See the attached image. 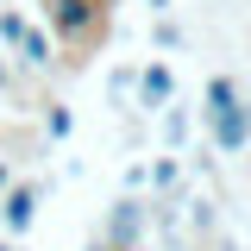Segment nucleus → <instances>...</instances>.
<instances>
[{
	"label": "nucleus",
	"mask_w": 251,
	"mask_h": 251,
	"mask_svg": "<svg viewBox=\"0 0 251 251\" xmlns=\"http://www.w3.org/2000/svg\"><path fill=\"white\" fill-rule=\"evenodd\" d=\"M201 126H207L214 157H245L251 151V113H245V94H239L232 75H207V88H201Z\"/></svg>",
	"instance_id": "f257e3e1"
},
{
	"label": "nucleus",
	"mask_w": 251,
	"mask_h": 251,
	"mask_svg": "<svg viewBox=\"0 0 251 251\" xmlns=\"http://www.w3.org/2000/svg\"><path fill=\"white\" fill-rule=\"evenodd\" d=\"M94 239H100L107 251H138V245H151V195H113Z\"/></svg>",
	"instance_id": "f03ea898"
},
{
	"label": "nucleus",
	"mask_w": 251,
	"mask_h": 251,
	"mask_svg": "<svg viewBox=\"0 0 251 251\" xmlns=\"http://www.w3.org/2000/svg\"><path fill=\"white\" fill-rule=\"evenodd\" d=\"M100 25H107V13H100L94 0H50V6H44V31L57 38L63 50L94 44V38H100Z\"/></svg>",
	"instance_id": "7ed1b4c3"
},
{
	"label": "nucleus",
	"mask_w": 251,
	"mask_h": 251,
	"mask_svg": "<svg viewBox=\"0 0 251 251\" xmlns=\"http://www.w3.org/2000/svg\"><path fill=\"white\" fill-rule=\"evenodd\" d=\"M44 195H50V182H19L0 195V239H25L31 226H38V207H44Z\"/></svg>",
	"instance_id": "20e7f679"
},
{
	"label": "nucleus",
	"mask_w": 251,
	"mask_h": 251,
	"mask_svg": "<svg viewBox=\"0 0 251 251\" xmlns=\"http://www.w3.org/2000/svg\"><path fill=\"white\" fill-rule=\"evenodd\" d=\"M176 100V69L163 57H151V63H138V94H132V113H145V120H157L163 107Z\"/></svg>",
	"instance_id": "39448f33"
},
{
	"label": "nucleus",
	"mask_w": 251,
	"mask_h": 251,
	"mask_svg": "<svg viewBox=\"0 0 251 251\" xmlns=\"http://www.w3.org/2000/svg\"><path fill=\"white\" fill-rule=\"evenodd\" d=\"M6 63H13L19 75H50V69H57V38H50V31L31 19V25H25V38L13 44V57H6Z\"/></svg>",
	"instance_id": "423d86ee"
},
{
	"label": "nucleus",
	"mask_w": 251,
	"mask_h": 251,
	"mask_svg": "<svg viewBox=\"0 0 251 251\" xmlns=\"http://www.w3.org/2000/svg\"><path fill=\"white\" fill-rule=\"evenodd\" d=\"M145 170H151V195H157V201H176V195L188 188V170H182V157H176V151H157Z\"/></svg>",
	"instance_id": "0eeeda50"
},
{
	"label": "nucleus",
	"mask_w": 251,
	"mask_h": 251,
	"mask_svg": "<svg viewBox=\"0 0 251 251\" xmlns=\"http://www.w3.org/2000/svg\"><path fill=\"white\" fill-rule=\"evenodd\" d=\"M157 138H163V151H188V138H195V113H188L182 100H170L163 113H157Z\"/></svg>",
	"instance_id": "6e6552de"
},
{
	"label": "nucleus",
	"mask_w": 251,
	"mask_h": 251,
	"mask_svg": "<svg viewBox=\"0 0 251 251\" xmlns=\"http://www.w3.org/2000/svg\"><path fill=\"white\" fill-rule=\"evenodd\" d=\"M132 94H138V69L132 63H113L107 69V107L113 113H132Z\"/></svg>",
	"instance_id": "1a4fd4ad"
},
{
	"label": "nucleus",
	"mask_w": 251,
	"mask_h": 251,
	"mask_svg": "<svg viewBox=\"0 0 251 251\" xmlns=\"http://www.w3.org/2000/svg\"><path fill=\"white\" fill-rule=\"evenodd\" d=\"M38 126H44V138H50V145H63V138L75 132V113H69V100H44Z\"/></svg>",
	"instance_id": "9d476101"
},
{
	"label": "nucleus",
	"mask_w": 251,
	"mask_h": 251,
	"mask_svg": "<svg viewBox=\"0 0 251 251\" xmlns=\"http://www.w3.org/2000/svg\"><path fill=\"white\" fill-rule=\"evenodd\" d=\"M25 25H31V13L19 6V0H13V6H0V50H6V57H13V44L25 38Z\"/></svg>",
	"instance_id": "9b49d317"
},
{
	"label": "nucleus",
	"mask_w": 251,
	"mask_h": 251,
	"mask_svg": "<svg viewBox=\"0 0 251 251\" xmlns=\"http://www.w3.org/2000/svg\"><path fill=\"white\" fill-rule=\"evenodd\" d=\"M151 44H157V50H182L188 38H182V25H176V19L163 13V19H151Z\"/></svg>",
	"instance_id": "f8f14e48"
},
{
	"label": "nucleus",
	"mask_w": 251,
	"mask_h": 251,
	"mask_svg": "<svg viewBox=\"0 0 251 251\" xmlns=\"http://www.w3.org/2000/svg\"><path fill=\"white\" fill-rule=\"evenodd\" d=\"M145 188H151V170H145V163L132 157V163L120 170V195H145Z\"/></svg>",
	"instance_id": "ddd939ff"
},
{
	"label": "nucleus",
	"mask_w": 251,
	"mask_h": 251,
	"mask_svg": "<svg viewBox=\"0 0 251 251\" xmlns=\"http://www.w3.org/2000/svg\"><path fill=\"white\" fill-rule=\"evenodd\" d=\"M13 182H19V170H13V157H0V195H6Z\"/></svg>",
	"instance_id": "4468645a"
},
{
	"label": "nucleus",
	"mask_w": 251,
	"mask_h": 251,
	"mask_svg": "<svg viewBox=\"0 0 251 251\" xmlns=\"http://www.w3.org/2000/svg\"><path fill=\"white\" fill-rule=\"evenodd\" d=\"M6 94H13V63L0 57V100H6Z\"/></svg>",
	"instance_id": "2eb2a0df"
},
{
	"label": "nucleus",
	"mask_w": 251,
	"mask_h": 251,
	"mask_svg": "<svg viewBox=\"0 0 251 251\" xmlns=\"http://www.w3.org/2000/svg\"><path fill=\"white\" fill-rule=\"evenodd\" d=\"M145 6H151V19H163V13H170L176 0H145Z\"/></svg>",
	"instance_id": "dca6fc26"
},
{
	"label": "nucleus",
	"mask_w": 251,
	"mask_h": 251,
	"mask_svg": "<svg viewBox=\"0 0 251 251\" xmlns=\"http://www.w3.org/2000/svg\"><path fill=\"white\" fill-rule=\"evenodd\" d=\"M207 251H239V245H232V239H214V245H207Z\"/></svg>",
	"instance_id": "f3484780"
},
{
	"label": "nucleus",
	"mask_w": 251,
	"mask_h": 251,
	"mask_svg": "<svg viewBox=\"0 0 251 251\" xmlns=\"http://www.w3.org/2000/svg\"><path fill=\"white\" fill-rule=\"evenodd\" d=\"M0 251H25V245H19V239H0Z\"/></svg>",
	"instance_id": "a211bd4d"
},
{
	"label": "nucleus",
	"mask_w": 251,
	"mask_h": 251,
	"mask_svg": "<svg viewBox=\"0 0 251 251\" xmlns=\"http://www.w3.org/2000/svg\"><path fill=\"white\" fill-rule=\"evenodd\" d=\"M94 6H100V13H113V6H120V0H94Z\"/></svg>",
	"instance_id": "6ab92c4d"
},
{
	"label": "nucleus",
	"mask_w": 251,
	"mask_h": 251,
	"mask_svg": "<svg viewBox=\"0 0 251 251\" xmlns=\"http://www.w3.org/2000/svg\"><path fill=\"white\" fill-rule=\"evenodd\" d=\"M82 251H107V245H100V239H88V245H82Z\"/></svg>",
	"instance_id": "aec40b11"
},
{
	"label": "nucleus",
	"mask_w": 251,
	"mask_h": 251,
	"mask_svg": "<svg viewBox=\"0 0 251 251\" xmlns=\"http://www.w3.org/2000/svg\"><path fill=\"white\" fill-rule=\"evenodd\" d=\"M0 6H13V0H0Z\"/></svg>",
	"instance_id": "412c9836"
},
{
	"label": "nucleus",
	"mask_w": 251,
	"mask_h": 251,
	"mask_svg": "<svg viewBox=\"0 0 251 251\" xmlns=\"http://www.w3.org/2000/svg\"><path fill=\"white\" fill-rule=\"evenodd\" d=\"M38 6H50V0H38Z\"/></svg>",
	"instance_id": "4be33fe9"
},
{
	"label": "nucleus",
	"mask_w": 251,
	"mask_h": 251,
	"mask_svg": "<svg viewBox=\"0 0 251 251\" xmlns=\"http://www.w3.org/2000/svg\"><path fill=\"white\" fill-rule=\"evenodd\" d=\"M138 251H151V245H138Z\"/></svg>",
	"instance_id": "5701e85b"
},
{
	"label": "nucleus",
	"mask_w": 251,
	"mask_h": 251,
	"mask_svg": "<svg viewBox=\"0 0 251 251\" xmlns=\"http://www.w3.org/2000/svg\"><path fill=\"white\" fill-rule=\"evenodd\" d=\"M245 113H251V100H245Z\"/></svg>",
	"instance_id": "b1692460"
}]
</instances>
